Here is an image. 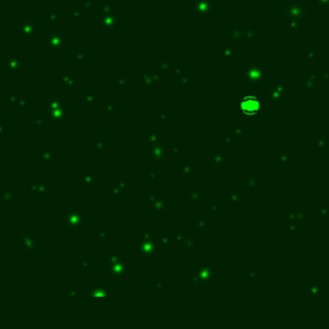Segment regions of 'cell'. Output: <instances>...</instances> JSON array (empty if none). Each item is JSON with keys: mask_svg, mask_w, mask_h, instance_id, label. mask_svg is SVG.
I'll return each instance as SVG.
<instances>
[{"mask_svg": "<svg viewBox=\"0 0 329 329\" xmlns=\"http://www.w3.org/2000/svg\"><path fill=\"white\" fill-rule=\"evenodd\" d=\"M261 99L257 94H246L238 100V108L246 116H257L261 113Z\"/></svg>", "mask_w": 329, "mask_h": 329, "instance_id": "cell-1", "label": "cell"}]
</instances>
